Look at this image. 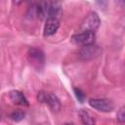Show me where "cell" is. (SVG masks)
<instances>
[{"instance_id": "6da1fadb", "label": "cell", "mask_w": 125, "mask_h": 125, "mask_svg": "<svg viewBox=\"0 0 125 125\" xmlns=\"http://www.w3.org/2000/svg\"><path fill=\"white\" fill-rule=\"evenodd\" d=\"M37 100L40 103H46L49 107L54 110V111H58L61 108V104L59 99L57 98L56 95L52 94V93H46V92H39L37 95Z\"/></svg>"}, {"instance_id": "7a4b0ae2", "label": "cell", "mask_w": 125, "mask_h": 125, "mask_svg": "<svg viewBox=\"0 0 125 125\" xmlns=\"http://www.w3.org/2000/svg\"><path fill=\"white\" fill-rule=\"evenodd\" d=\"M95 38H96L95 32H92V31H82L80 33L72 35L71 41L74 44H76V45L86 46V45L94 44Z\"/></svg>"}, {"instance_id": "3957f363", "label": "cell", "mask_w": 125, "mask_h": 125, "mask_svg": "<svg viewBox=\"0 0 125 125\" xmlns=\"http://www.w3.org/2000/svg\"><path fill=\"white\" fill-rule=\"evenodd\" d=\"M101 21L100 18L98 16L97 13L95 12H91L87 15V17L85 18L83 24H82V30L83 31H92L95 32L99 26H100Z\"/></svg>"}, {"instance_id": "277c9868", "label": "cell", "mask_w": 125, "mask_h": 125, "mask_svg": "<svg viewBox=\"0 0 125 125\" xmlns=\"http://www.w3.org/2000/svg\"><path fill=\"white\" fill-rule=\"evenodd\" d=\"M89 104L95 109L103 112H109L114 108V104L107 99H90Z\"/></svg>"}, {"instance_id": "5b68a950", "label": "cell", "mask_w": 125, "mask_h": 125, "mask_svg": "<svg viewBox=\"0 0 125 125\" xmlns=\"http://www.w3.org/2000/svg\"><path fill=\"white\" fill-rule=\"evenodd\" d=\"M101 53H102V50L98 46L91 44V45H86L82 47V49L79 52V57L82 60H91L100 56Z\"/></svg>"}, {"instance_id": "8992f818", "label": "cell", "mask_w": 125, "mask_h": 125, "mask_svg": "<svg viewBox=\"0 0 125 125\" xmlns=\"http://www.w3.org/2000/svg\"><path fill=\"white\" fill-rule=\"evenodd\" d=\"M27 56L29 62L35 66L39 67L40 65H43L45 62V56L43 52L37 48H29Z\"/></svg>"}, {"instance_id": "52a82bcc", "label": "cell", "mask_w": 125, "mask_h": 125, "mask_svg": "<svg viewBox=\"0 0 125 125\" xmlns=\"http://www.w3.org/2000/svg\"><path fill=\"white\" fill-rule=\"evenodd\" d=\"M9 97L15 104H18V105H21V106H28L29 105L27 99L25 98V96L21 91L13 90V91L10 92Z\"/></svg>"}, {"instance_id": "ba28073f", "label": "cell", "mask_w": 125, "mask_h": 125, "mask_svg": "<svg viewBox=\"0 0 125 125\" xmlns=\"http://www.w3.org/2000/svg\"><path fill=\"white\" fill-rule=\"evenodd\" d=\"M62 15V7H61L60 3H58L55 0L52 1V2H48V15H47V19L54 18V19L60 20Z\"/></svg>"}, {"instance_id": "9c48e42d", "label": "cell", "mask_w": 125, "mask_h": 125, "mask_svg": "<svg viewBox=\"0 0 125 125\" xmlns=\"http://www.w3.org/2000/svg\"><path fill=\"white\" fill-rule=\"evenodd\" d=\"M60 26V20L49 18L46 21L45 26H44V35L45 36H51L55 34Z\"/></svg>"}, {"instance_id": "30bf717a", "label": "cell", "mask_w": 125, "mask_h": 125, "mask_svg": "<svg viewBox=\"0 0 125 125\" xmlns=\"http://www.w3.org/2000/svg\"><path fill=\"white\" fill-rule=\"evenodd\" d=\"M79 117L82 121V123L87 124V125H92L95 124V119L94 117L86 110V109H81L79 111Z\"/></svg>"}, {"instance_id": "8fae6325", "label": "cell", "mask_w": 125, "mask_h": 125, "mask_svg": "<svg viewBox=\"0 0 125 125\" xmlns=\"http://www.w3.org/2000/svg\"><path fill=\"white\" fill-rule=\"evenodd\" d=\"M10 118H11L12 120L16 121V122L21 121V119H23V118H24V112H22V111H21V110L14 111V112H12V113H11Z\"/></svg>"}, {"instance_id": "7c38bea8", "label": "cell", "mask_w": 125, "mask_h": 125, "mask_svg": "<svg viewBox=\"0 0 125 125\" xmlns=\"http://www.w3.org/2000/svg\"><path fill=\"white\" fill-rule=\"evenodd\" d=\"M74 94H75V97L77 98V100L80 102V103H83L84 99H85V94L78 88H74Z\"/></svg>"}, {"instance_id": "4fadbf2b", "label": "cell", "mask_w": 125, "mask_h": 125, "mask_svg": "<svg viewBox=\"0 0 125 125\" xmlns=\"http://www.w3.org/2000/svg\"><path fill=\"white\" fill-rule=\"evenodd\" d=\"M117 120L120 123H123L125 121V107H121L117 112Z\"/></svg>"}, {"instance_id": "5bb4252c", "label": "cell", "mask_w": 125, "mask_h": 125, "mask_svg": "<svg viewBox=\"0 0 125 125\" xmlns=\"http://www.w3.org/2000/svg\"><path fill=\"white\" fill-rule=\"evenodd\" d=\"M13 1H14V3H15L16 5H20V4L22 3L24 0H13Z\"/></svg>"}]
</instances>
